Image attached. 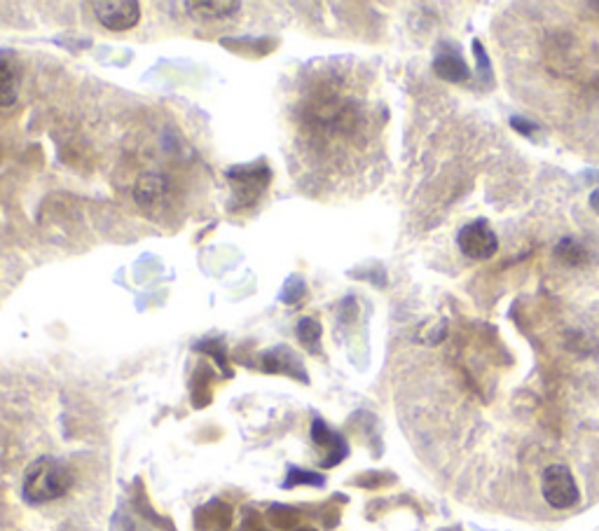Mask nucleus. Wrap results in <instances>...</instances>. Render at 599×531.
Instances as JSON below:
<instances>
[{
	"mask_svg": "<svg viewBox=\"0 0 599 531\" xmlns=\"http://www.w3.org/2000/svg\"><path fill=\"white\" fill-rule=\"evenodd\" d=\"M73 487V471L55 457H40L26 468L21 494L30 506L56 501Z\"/></svg>",
	"mask_w": 599,
	"mask_h": 531,
	"instance_id": "f257e3e1",
	"label": "nucleus"
},
{
	"mask_svg": "<svg viewBox=\"0 0 599 531\" xmlns=\"http://www.w3.org/2000/svg\"><path fill=\"white\" fill-rule=\"evenodd\" d=\"M227 178H230L232 194H235V209H244V206L253 204L265 193L270 181H272V174H270L265 162H255L235 167V169L227 171Z\"/></svg>",
	"mask_w": 599,
	"mask_h": 531,
	"instance_id": "f03ea898",
	"label": "nucleus"
},
{
	"mask_svg": "<svg viewBox=\"0 0 599 531\" xmlns=\"http://www.w3.org/2000/svg\"><path fill=\"white\" fill-rule=\"evenodd\" d=\"M543 499L545 503L555 510H567L578 503V487H576L574 475L569 473L567 466H548L543 471Z\"/></svg>",
	"mask_w": 599,
	"mask_h": 531,
	"instance_id": "7ed1b4c3",
	"label": "nucleus"
},
{
	"mask_svg": "<svg viewBox=\"0 0 599 531\" xmlns=\"http://www.w3.org/2000/svg\"><path fill=\"white\" fill-rule=\"evenodd\" d=\"M461 253L473 260H487L499 251V239L487 220H473L457 236Z\"/></svg>",
	"mask_w": 599,
	"mask_h": 531,
	"instance_id": "20e7f679",
	"label": "nucleus"
},
{
	"mask_svg": "<svg viewBox=\"0 0 599 531\" xmlns=\"http://www.w3.org/2000/svg\"><path fill=\"white\" fill-rule=\"evenodd\" d=\"M94 17L108 30H129L141 21V5L136 0H103L91 3Z\"/></svg>",
	"mask_w": 599,
	"mask_h": 531,
	"instance_id": "39448f33",
	"label": "nucleus"
},
{
	"mask_svg": "<svg viewBox=\"0 0 599 531\" xmlns=\"http://www.w3.org/2000/svg\"><path fill=\"white\" fill-rule=\"evenodd\" d=\"M133 200L136 204L150 216H159L169 204V183L164 176L148 174L139 178L136 187H133Z\"/></svg>",
	"mask_w": 599,
	"mask_h": 531,
	"instance_id": "423d86ee",
	"label": "nucleus"
},
{
	"mask_svg": "<svg viewBox=\"0 0 599 531\" xmlns=\"http://www.w3.org/2000/svg\"><path fill=\"white\" fill-rule=\"evenodd\" d=\"M19 64L13 55L0 52V108H10L19 97Z\"/></svg>",
	"mask_w": 599,
	"mask_h": 531,
	"instance_id": "0eeeda50",
	"label": "nucleus"
},
{
	"mask_svg": "<svg viewBox=\"0 0 599 531\" xmlns=\"http://www.w3.org/2000/svg\"><path fill=\"white\" fill-rule=\"evenodd\" d=\"M312 438H314L316 445L328 447V459L323 461V466L339 464V461L345 459L347 454H349V447H347V442L342 441L338 433H333V431L328 429L321 419H316L314 426H312Z\"/></svg>",
	"mask_w": 599,
	"mask_h": 531,
	"instance_id": "6e6552de",
	"label": "nucleus"
},
{
	"mask_svg": "<svg viewBox=\"0 0 599 531\" xmlns=\"http://www.w3.org/2000/svg\"><path fill=\"white\" fill-rule=\"evenodd\" d=\"M262 365H265V370H270V373L295 374V377H300L303 381H307L300 358H297L291 349H286V347H277V349H272L270 354H265Z\"/></svg>",
	"mask_w": 599,
	"mask_h": 531,
	"instance_id": "1a4fd4ad",
	"label": "nucleus"
},
{
	"mask_svg": "<svg viewBox=\"0 0 599 531\" xmlns=\"http://www.w3.org/2000/svg\"><path fill=\"white\" fill-rule=\"evenodd\" d=\"M433 71H436L438 78L445 80V82H466L468 75H471L466 61L457 55L436 56V61H433Z\"/></svg>",
	"mask_w": 599,
	"mask_h": 531,
	"instance_id": "9d476101",
	"label": "nucleus"
},
{
	"mask_svg": "<svg viewBox=\"0 0 599 531\" xmlns=\"http://www.w3.org/2000/svg\"><path fill=\"white\" fill-rule=\"evenodd\" d=\"M188 10H193V14L204 19H220V17H230L239 10V3L235 0H216V3H204V0H197V3H185Z\"/></svg>",
	"mask_w": 599,
	"mask_h": 531,
	"instance_id": "9b49d317",
	"label": "nucleus"
},
{
	"mask_svg": "<svg viewBox=\"0 0 599 531\" xmlns=\"http://www.w3.org/2000/svg\"><path fill=\"white\" fill-rule=\"evenodd\" d=\"M555 255L567 267H583L590 260V253L586 251V246L581 242H576V239H569V236L557 244Z\"/></svg>",
	"mask_w": 599,
	"mask_h": 531,
	"instance_id": "f8f14e48",
	"label": "nucleus"
},
{
	"mask_svg": "<svg viewBox=\"0 0 599 531\" xmlns=\"http://www.w3.org/2000/svg\"><path fill=\"white\" fill-rule=\"evenodd\" d=\"M297 339H300L307 349L319 351V345H321V326H319V321L314 319L300 321V323H297Z\"/></svg>",
	"mask_w": 599,
	"mask_h": 531,
	"instance_id": "ddd939ff",
	"label": "nucleus"
},
{
	"mask_svg": "<svg viewBox=\"0 0 599 531\" xmlns=\"http://www.w3.org/2000/svg\"><path fill=\"white\" fill-rule=\"evenodd\" d=\"M293 484H314V487H321L323 477L316 475V473L297 471V468H293V471L288 473V480H286L284 487H293Z\"/></svg>",
	"mask_w": 599,
	"mask_h": 531,
	"instance_id": "4468645a",
	"label": "nucleus"
},
{
	"mask_svg": "<svg viewBox=\"0 0 599 531\" xmlns=\"http://www.w3.org/2000/svg\"><path fill=\"white\" fill-rule=\"evenodd\" d=\"M303 295H304V284H303V278L293 277L291 281H288V284H286L284 295H281V300L288 302V304H293V302H297Z\"/></svg>",
	"mask_w": 599,
	"mask_h": 531,
	"instance_id": "2eb2a0df",
	"label": "nucleus"
},
{
	"mask_svg": "<svg viewBox=\"0 0 599 531\" xmlns=\"http://www.w3.org/2000/svg\"><path fill=\"white\" fill-rule=\"evenodd\" d=\"M473 55H475V59H478V68L483 75H487L490 73V59H487V55H484L483 45H480V40H473Z\"/></svg>",
	"mask_w": 599,
	"mask_h": 531,
	"instance_id": "dca6fc26",
	"label": "nucleus"
},
{
	"mask_svg": "<svg viewBox=\"0 0 599 531\" xmlns=\"http://www.w3.org/2000/svg\"><path fill=\"white\" fill-rule=\"evenodd\" d=\"M510 124H513V129H518V132L520 133H525V136H529V139H532L534 136V124L532 122H526V120H522V117H513V120H510Z\"/></svg>",
	"mask_w": 599,
	"mask_h": 531,
	"instance_id": "f3484780",
	"label": "nucleus"
},
{
	"mask_svg": "<svg viewBox=\"0 0 599 531\" xmlns=\"http://www.w3.org/2000/svg\"><path fill=\"white\" fill-rule=\"evenodd\" d=\"M590 206H593L595 211L599 213V190L597 193H593V197H590Z\"/></svg>",
	"mask_w": 599,
	"mask_h": 531,
	"instance_id": "a211bd4d",
	"label": "nucleus"
},
{
	"mask_svg": "<svg viewBox=\"0 0 599 531\" xmlns=\"http://www.w3.org/2000/svg\"><path fill=\"white\" fill-rule=\"evenodd\" d=\"M293 531H316L314 527H297V529H293Z\"/></svg>",
	"mask_w": 599,
	"mask_h": 531,
	"instance_id": "6ab92c4d",
	"label": "nucleus"
},
{
	"mask_svg": "<svg viewBox=\"0 0 599 531\" xmlns=\"http://www.w3.org/2000/svg\"><path fill=\"white\" fill-rule=\"evenodd\" d=\"M448 531H449V529H448ZM452 531H457V529H452Z\"/></svg>",
	"mask_w": 599,
	"mask_h": 531,
	"instance_id": "aec40b11",
	"label": "nucleus"
}]
</instances>
